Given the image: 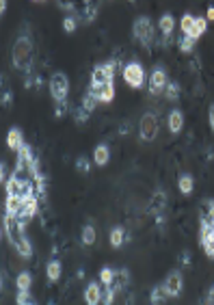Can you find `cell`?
<instances>
[{"label": "cell", "instance_id": "obj_1", "mask_svg": "<svg viewBox=\"0 0 214 305\" xmlns=\"http://www.w3.org/2000/svg\"><path fill=\"white\" fill-rule=\"evenodd\" d=\"M2 225H4V236L9 238L11 247L15 249L22 258L31 260V258H32V247H31V240L26 238V229L17 223L15 216H9V214L2 216Z\"/></svg>", "mask_w": 214, "mask_h": 305}, {"label": "cell", "instance_id": "obj_2", "mask_svg": "<svg viewBox=\"0 0 214 305\" xmlns=\"http://www.w3.org/2000/svg\"><path fill=\"white\" fill-rule=\"evenodd\" d=\"M13 65L22 72H31L32 65V41L29 35H20L13 44Z\"/></svg>", "mask_w": 214, "mask_h": 305}, {"label": "cell", "instance_id": "obj_3", "mask_svg": "<svg viewBox=\"0 0 214 305\" xmlns=\"http://www.w3.org/2000/svg\"><path fill=\"white\" fill-rule=\"evenodd\" d=\"M132 35L143 48H152L153 41H156V29H153L150 17H145V15L137 17L132 24Z\"/></svg>", "mask_w": 214, "mask_h": 305}, {"label": "cell", "instance_id": "obj_4", "mask_svg": "<svg viewBox=\"0 0 214 305\" xmlns=\"http://www.w3.org/2000/svg\"><path fill=\"white\" fill-rule=\"evenodd\" d=\"M50 95L54 98V102H67L69 80L63 72H54L52 78H50Z\"/></svg>", "mask_w": 214, "mask_h": 305}, {"label": "cell", "instance_id": "obj_5", "mask_svg": "<svg viewBox=\"0 0 214 305\" xmlns=\"http://www.w3.org/2000/svg\"><path fill=\"white\" fill-rule=\"evenodd\" d=\"M115 72H117L115 61L100 63V65H95V67H93V72H91V85H106V82H115Z\"/></svg>", "mask_w": 214, "mask_h": 305}, {"label": "cell", "instance_id": "obj_6", "mask_svg": "<svg viewBox=\"0 0 214 305\" xmlns=\"http://www.w3.org/2000/svg\"><path fill=\"white\" fill-rule=\"evenodd\" d=\"M123 80L128 82L132 89H141L143 80H145V69H143L141 63L132 61L128 65H123Z\"/></svg>", "mask_w": 214, "mask_h": 305}, {"label": "cell", "instance_id": "obj_7", "mask_svg": "<svg viewBox=\"0 0 214 305\" xmlns=\"http://www.w3.org/2000/svg\"><path fill=\"white\" fill-rule=\"evenodd\" d=\"M138 135H141V141H153L158 135V119L153 113H145L141 117V126H138Z\"/></svg>", "mask_w": 214, "mask_h": 305}, {"label": "cell", "instance_id": "obj_8", "mask_svg": "<svg viewBox=\"0 0 214 305\" xmlns=\"http://www.w3.org/2000/svg\"><path fill=\"white\" fill-rule=\"evenodd\" d=\"M167 85H169V76H167V69L165 67H156L150 76V93L158 95V93H165Z\"/></svg>", "mask_w": 214, "mask_h": 305}, {"label": "cell", "instance_id": "obj_9", "mask_svg": "<svg viewBox=\"0 0 214 305\" xmlns=\"http://www.w3.org/2000/svg\"><path fill=\"white\" fill-rule=\"evenodd\" d=\"M165 208H167V193L165 191H156L152 195V201H150V212L156 216L158 223L165 221Z\"/></svg>", "mask_w": 214, "mask_h": 305}, {"label": "cell", "instance_id": "obj_10", "mask_svg": "<svg viewBox=\"0 0 214 305\" xmlns=\"http://www.w3.org/2000/svg\"><path fill=\"white\" fill-rule=\"evenodd\" d=\"M165 288L169 292V297H180L184 288V279H182V273L180 271H171L165 279Z\"/></svg>", "mask_w": 214, "mask_h": 305}, {"label": "cell", "instance_id": "obj_11", "mask_svg": "<svg viewBox=\"0 0 214 305\" xmlns=\"http://www.w3.org/2000/svg\"><path fill=\"white\" fill-rule=\"evenodd\" d=\"M89 91L97 95V100L102 102V104H108V102H113L115 98V82H106V85H91Z\"/></svg>", "mask_w": 214, "mask_h": 305}, {"label": "cell", "instance_id": "obj_12", "mask_svg": "<svg viewBox=\"0 0 214 305\" xmlns=\"http://www.w3.org/2000/svg\"><path fill=\"white\" fill-rule=\"evenodd\" d=\"M57 2H59V7L61 9L69 11V15H76L78 11H85L87 4H89V0H57Z\"/></svg>", "mask_w": 214, "mask_h": 305}, {"label": "cell", "instance_id": "obj_13", "mask_svg": "<svg viewBox=\"0 0 214 305\" xmlns=\"http://www.w3.org/2000/svg\"><path fill=\"white\" fill-rule=\"evenodd\" d=\"M24 208V197H11L7 195V201H4V214L9 216H17Z\"/></svg>", "mask_w": 214, "mask_h": 305}, {"label": "cell", "instance_id": "obj_14", "mask_svg": "<svg viewBox=\"0 0 214 305\" xmlns=\"http://www.w3.org/2000/svg\"><path fill=\"white\" fill-rule=\"evenodd\" d=\"M24 135H22V130L20 128H11V130L7 132V145H9V150H13V152H17L22 145H24Z\"/></svg>", "mask_w": 214, "mask_h": 305}, {"label": "cell", "instance_id": "obj_15", "mask_svg": "<svg viewBox=\"0 0 214 305\" xmlns=\"http://www.w3.org/2000/svg\"><path fill=\"white\" fill-rule=\"evenodd\" d=\"M85 301L89 303V305H95V303H102V288H100V284H89L87 286V290H85Z\"/></svg>", "mask_w": 214, "mask_h": 305}, {"label": "cell", "instance_id": "obj_16", "mask_svg": "<svg viewBox=\"0 0 214 305\" xmlns=\"http://www.w3.org/2000/svg\"><path fill=\"white\" fill-rule=\"evenodd\" d=\"M108 158H110V150H108V145H97L95 150H93V163L95 165H100V167H104L106 163H108Z\"/></svg>", "mask_w": 214, "mask_h": 305}, {"label": "cell", "instance_id": "obj_17", "mask_svg": "<svg viewBox=\"0 0 214 305\" xmlns=\"http://www.w3.org/2000/svg\"><path fill=\"white\" fill-rule=\"evenodd\" d=\"M182 126H184V115H182V110H171L169 113V130L173 132V135H178L180 130H182Z\"/></svg>", "mask_w": 214, "mask_h": 305}, {"label": "cell", "instance_id": "obj_18", "mask_svg": "<svg viewBox=\"0 0 214 305\" xmlns=\"http://www.w3.org/2000/svg\"><path fill=\"white\" fill-rule=\"evenodd\" d=\"M130 281V271L128 269H115V281H113V288L117 290H123Z\"/></svg>", "mask_w": 214, "mask_h": 305}, {"label": "cell", "instance_id": "obj_19", "mask_svg": "<svg viewBox=\"0 0 214 305\" xmlns=\"http://www.w3.org/2000/svg\"><path fill=\"white\" fill-rule=\"evenodd\" d=\"M46 273H48V279H50V281H59V279H61V273H63L61 262H59V260H50Z\"/></svg>", "mask_w": 214, "mask_h": 305}, {"label": "cell", "instance_id": "obj_20", "mask_svg": "<svg viewBox=\"0 0 214 305\" xmlns=\"http://www.w3.org/2000/svg\"><path fill=\"white\" fill-rule=\"evenodd\" d=\"M206 29H208V17H195V24H193V29H190V37H195V39H199L203 33H206Z\"/></svg>", "mask_w": 214, "mask_h": 305}, {"label": "cell", "instance_id": "obj_21", "mask_svg": "<svg viewBox=\"0 0 214 305\" xmlns=\"http://www.w3.org/2000/svg\"><path fill=\"white\" fill-rule=\"evenodd\" d=\"M158 26H160L162 35H171V33H173V29H175L173 15H171V13H165V15L160 17V22H158Z\"/></svg>", "mask_w": 214, "mask_h": 305}, {"label": "cell", "instance_id": "obj_22", "mask_svg": "<svg viewBox=\"0 0 214 305\" xmlns=\"http://www.w3.org/2000/svg\"><path fill=\"white\" fill-rule=\"evenodd\" d=\"M167 297H169V292H167L165 284H162V286H156V288L152 290L150 301H152L153 305H160V303H165V301H167Z\"/></svg>", "mask_w": 214, "mask_h": 305}, {"label": "cell", "instance_id": "obj_23", "mask_svg": "<svg viewBox=\"0 0 214 305\" xmlns=\"http://www.w3.org/2000/svg\"><path fill=\"white\" fill-rule=\"evenodd\" d=\"M123 243H125V229L115 228L113 232H110V244H113V249H119Z\"/></svg>", "mask_w": 214, "mask_h": 305}, {"label": "cell", "instance_id": "obj_24", "mask_svg": "<svg viewBox=\"0 0 214 305\" xmlns=\"http://www.w3.org/2000/svg\"><path fill=\"white\" fill-rule=\"evenodd\" d=\"M195 37H190V35H182L178 39V46H180V50H182L184 54H188V52H193V48H195Z\"/></svg>", "mask_w": 214, "mask_h": 305}, {"label": "cell", "instance_id": "obj_25", "mask_svg": "<svg viewBox=\"0 0 214 305\" xmlns=\"http://www.w3.org/2000/svg\"><path fill=\"white\" fill-rule=\"evenodd\" d=\"M178 98H180V85L173 80H169V85H167V89H165V100L175 102Z\"/></svg>", "mask_w": 214, "mask_h": 305}, {"label": "cell", "instance_id": "obj_26", "mask_svg": "<svg viewBox=\"0 0 214 305\" xmlns=\"http://www.w3.org/2000/svg\"><path fill=\"white\" fill-rule=\"evenodd\" d=\"M15 286H17V290H31V286H32L31 273H20L15 279Z\"/></svg>", "mask_w": 214, "mask_h": 305}, {"label": "cell", "instance_id": "obj_27", "mask_svg": "<svg viewBox=\"0 0 214 305\" xmlns=\"http://www.w3.org/2000/svg\"><path fill=\"white\" fill-rule=\"evenodd\" d=\"M100 281H102V286H113V281H115V269L104 266V269L100 271Z\"/></svg>", "mask_w": 214, "mask_h": 305}, {"label": "cell", "instance_id": "obj_28", "mask_svg": "<svg viewBox=\"0 0 214 305\" xmlns=\"http://www.w3.org/2000/svg\"><path fill=\"white\" fill-rule=\"evenodd\" d=\"M97 102H100V100H97V95L93 93V91H87V93H85V98H82V102H80V104L85 106V108L91 113V110H95Z\"/></svg>", "mask_w": 214, "mask_h": 305}, {"label": "cell", "instance_id": "obj_29", "mask_svg": "<svg viewBox=\"0 0 214 305\" xmlns=\"http://www.w3.org/2000/svg\"><path fill=\"white\" fill-rule=\"evenodd\" d=\"M193 178L190 175H182L180 178V182H178V186H180V191H182V195H190L193 193Z\"/></svg>", "mask_w": 214, "mask_h": 305}, {"label": "cell", "instance_id": "obj_30", "mask_svg": "<svg viewBox=\"0 0 214 305\" xmlns=\"http://www.w3.org/2000/svg\"><path fill=\"white\" fill-rule=\"evenodd\" d=\"M95 243V228L93 225H85V229H82V244H93Z\"/></svg>", "mask_w": 214, "mask_h": 305}, {"label": "cell", "instance_id": "obj_31", "mask_svg": "<svg viewBox=\"0 0 214 305\" xmlns=\"http://www.w3.org/2000/svg\"><path fill=\"white\" fill-rule=\"evenodd\" d=\"M74 119H76V123H87V119H89V110H87L82 104H78L76 108H74Z\"/></svg>", "mask_w": 214, "mask_h": 305}, {"label": "cell", "instance_id": "obj_32", "mask_svg": "<svg viewBox=\"0 0 214 305\" xmlns=\"http://www.w3.org/2000/svg\"><path fill=\"white\" fill-rule=\"evenodd\" d=\"M193 24H195V15H190V13L182 15V22H180V30H182V35H188L190 29H193Z\"/></svg>", "mask_w": 214, "mask_h": 305}, {"label": "cell", "instance_id": "obj_33", "mask_svg": "<svg viewBox=\"0 0 214 305\" xmlns=\"http://www.w3.org/2000/svg\"><path fill=\"white\" fill-rule=\"evenodd\" d=\"M115 294H117V290H115L113 286H104V290H102V303L110 305L115 301Z\"/></svg>", "mask_w": 214, "mask_h": 305}, {"label": "cell", "instance_id": "obj_34", "mask_svg": "<svg viewBox=\"0 0 214 305\" xmlns=\"http://www.w3.org/2000/svg\"><path fill=\"white\" fill-rule=\"evenodd\" d=\"M76 26H78V17L76 15H67V17H65V22H63L65 33H74V30H76Z\"/></svg>", "mask_w": 214, "mask_h": 305}, {"label": "cell", "instance_id": "obj_35", "mask_svg": "<svg viewBox=\"0 0 214 305\" xmlns=\"http://www.w3.org/2000/svg\"><path fill=\"white\" fill-rule=\"evenodd\" d=\"M15 301L20 303V305H24V303H35V299L31 297V292H29V290H17Z\"/></svg>", "mask_w": 214, "mask_h": 305}, {"label": "cell", "instance_id": "obj_36", "mask_svg": "<svg viewBox=\"0 0 214 305\" xmlns=\"http://www.w3.org/2000/svg\"><path fill=\"white\" fill-rule=\"evenodd\" d=\"M76 169L80 171V173H89V169H91V163L85 158V156H80V158L76 160Z\"/></svg>", "mask_w": 214, "mask_h": 305}, {"label": "cell", "instance_id": "obj_37", "mask_svg": "<svg viewBox=\"0 0 214 305\" xmlns=\"http://www.w3.org/2000/svg\"><path fill=\"white\" fill-rule=\"evenodd\" d=\"M67 102H57V106H54V115H57V117H65V115H67Z\"/></svg>", "mask_w": 214, "mask_h": 305}, {"label": "cell", "instance_id": "obj_38", "mask_svg": "<svg viewBox=\"0 0 214 305\" xmlns=\"http://www.w3.org/2000/svg\"><path fill=\"white\" fill-rule=\"evenodd\" d=\"M11 100H13L11 91H9V89H4V91H2V104H4V106H11Z\"/></svg>", "mask_w": 214, "mask_h": 305}, {"label": "cell", "instance_id": "obj_39", "mask_svg": "<svg viewBox=\"0 0 214 305\" xmlns=\"http://www.w3.org/2000/svg\"><path fill=\"white\" fill-rule=\"evenodd\" d=\"M171 44H173V37H171V35H162V39H160V46H165V48H169Z\"/></svg>", "mask_w": 214, "mask_h": 305}, {"label": "cell", "instance_id": "obj_40", "mask_svg": "<svg viewBox=\"0 0 214 305\" xmlns=\"http://www.w3.org/2000/svg\"><path fill=\"white\" fill-rule=\"evenodd\" d=\"M203 301H206V303H212V305H214V286H212L210 290H208V297L203 299Z\"/></svg>", "mask_w": 214, "mask_h": 305}, {"label": "cell", "instance_id": "obj_41", "mask_svg": "<svg viewBox=\"0 0 214 305\" xmlns=\"http://www.w3.org/2000/svg\"><path fill=\"white\" fill-rule=\"evenodd\" d=\"M180 260H182L184 264H190V251H184L182 256H180Z\"/></svg>", "mask_w": 214, "mask_h": 305}, {"label": "cell", "instance_id": "obj_42", "mask_svg": "<svg viewBox=\"0 0 214 305\" xmlns=\"http://www.w3.org/2000/svg\"><path fill=\"white\" fill-rule=\"evenodd\" d=\"M210 128L214 130V104L210 106Z\"/></svg>", "mask_w": 214, "mask_h": 305}, {"label": "cell", "instance_id": "obj_43", "mask_svg": "<svg viewBox=\"0 0 214 305\" xmlns=\"http://www.w3.org/2000/svg\"><path fill=\"white\" fill-rule=\"evenodd\" d=\"M0 11H7V0H0Z\"/></svg>", "mask_w": 214, "mask_h": 305}, {"label": "cell", "instance_id": "obj_44", "mask_svg": "<svg viewBox=\"0 0 214 305\" xmlns=\"http://www.w3.org/2000/svg\"><path fill=\"white\" fill-rule=\"evenodd\" d=\"M208 20H214V7L208 9Z\"/></svg>", "mask_w": 214, "mask_h": 305}]
</instances>
